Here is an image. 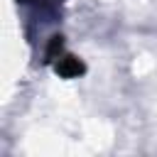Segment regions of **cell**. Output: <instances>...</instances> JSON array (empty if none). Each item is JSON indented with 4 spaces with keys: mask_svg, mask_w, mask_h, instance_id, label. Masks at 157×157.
Here are the masks:
<instances>
[{
    "mask_svg": "<svg viewBox=\"0 0 157 157\" xmlns=\"http://www.w3.org/2000/svg\"><path fill=\"white\" fill-rule=\"evenodd\" d=\"M52 64H54L56 74L64 76V78H76V76L83 74V64H81L76 56H71V54H59Z\"/></svg>",
    "mask_w": 157,
    "mask_h": 157,
    "instance_id": "obj_1",
    "label": "cell"
},
{
    "mask_svg": "<svg viewBox=\"0 0 157 157\" xmlns=\"http://www.w3.org/2000/svg\"><path fill=\"white\" fill-rule=\"evenodd\" d=\"M20 2H29V5H37V7H42V10H49V7L56 5V0H20Z\"/></svg>",
    "mask_w": 157,
    "mask_h": 157,
    "instance_id": "obj_2",
    "label": "cell"
}]
</instances>
